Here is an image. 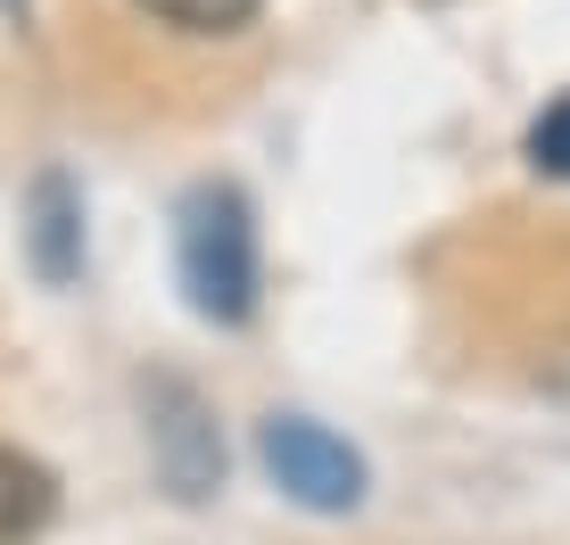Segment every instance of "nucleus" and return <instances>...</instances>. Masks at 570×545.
I'll use <instances>...</instances> for the list:
<instances>
[{
	"instance_id": "nucleus-8",
	"label": "nucleus",
	"mask_w": 570,
	"mask_h": 545,
	"mask_svg": "<svg viewBox=\"0 0 570 545\" xmlns=\"http://www.w3.org/2000/svg\"><path fill=\"white\" fill-rule=\"evenodd\" d=\"M9 9H26V0H9Z\"/></svg>"
},
{
	"instance_id": "nucleus-1",
	"label": "nucleus",
	"mask_w": 570,
	"mask_h": 545,
	"mask_svg": "<svg viewBox=\"0 0 570 545\" xmlns=\"http://www.w3.org/2000/svg\"><path fill=\"white\" fill-rule=\"evenodd\" d=\"M174 272H183L190 315L215 330H240L257 315V216L240 182H190L174 207Z\"/></svg>"
},
{
	"instance_id": "nucleus-7",
	"label": "nucleus",
	"mask_w": 570,
	"mask_h": 545,
	"mask_svg": "<svg viewBox=\"0 0 570 545\" xmlns=\"http://www.w3.org/2000/svg\"><path fill=\"white\" fill-rule=\"evenodd\" d=\"M529 166L554 174V182H570V91L538 108V125H529Z\"/></svg>"
},
{
	"instance_id": "nucleus-5",
	"label": "nucleus",
	"mask_w": 570,
	"mask_h": 545,
	"mask_svg": "<svg viewBox=\"0 0 570 545\" xmlns=\"http://www.w3.org/2000/svg\"><path fill=\"white\" fill-rule=\"evenodd\" d=\"M50 513H58V479H50V463H33V455H17V446H0V545L42 537V529H50Z\"/></svg>"
},
{
	"instance_id": "nucleus-2",
	"label": "nucleus",
	"mask_w": 570,
	"mask_h": 545,
	"mask_svg": "<svg viewBox=\"0 0 570 545\" xmlns=\"http://www.w3.org/2000/svg\"><path fill=\"white\" fill-rule=\"evenodd\" d=\"M257 463H265L273 488L289 504H306V513H356L364 488H372L364 455L314 414H265L257 422Z\"/></svg>"
},
{
	"instance_id": "nucleus-4",
	"label": "nucleus",
	"mask_w": 570,
	"mask_h": 545,
	"mask_svg": "<svg viewBox=\"0 0 570 545\" xmlns=\"http://www.w3.org/2000/svg\"><path fill=\"white\" fill-rule=\"evenodd\" d=\"M26 257L50 289H67L75 272H83V190L58 166H42L26 182Z\"/></svg>"
},
{
	"instance_id": "nucleus-6",
	"label": "nucleus",
	"mask_w": 570,
	"mask_h": 545,
	"mask_svg": "<svg viewBox=\"0 0 570 545\" xmlns=\"http://www.w3.org/2000/svg\"><path fill=\"white\" fill-rule=\"evenodd\" d=\"M132 9H149L157 26H174V33L224 42V33H248V26H257V9H265V0H132Z\"/></svg>"
},
{
	"instance_id": "nucleus-3",
	"label": "nucleus",
	"mask_w": 570,
	"mask_h": 545,
	"mask_svg": "<svg viewBox=\"0 0 570 545\" xmlns=\"http://www.w3.org/2000/svg\"><path fill=\"white\" fill-rule=\"evenodd\" d=\"M141 422H149V455H157L166 496L207 504L224 488V430H215V405L183 373H149L141 380Z\"/></svg>"
}]
</instances>
